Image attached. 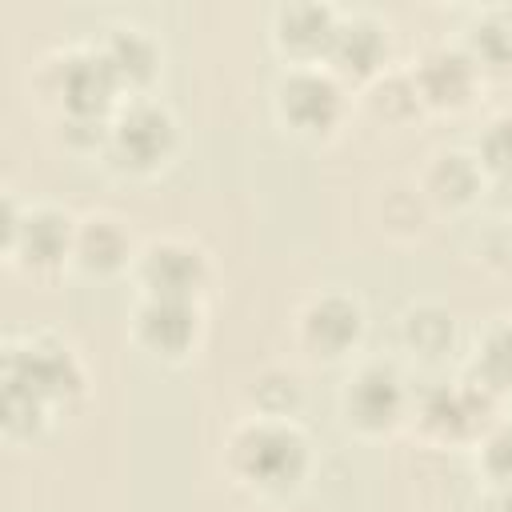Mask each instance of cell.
Segmentation results:
<instances>
[{
	"label": "cell",
	"instance_id": "277c9868",
	"mask_svg": "<svg viewBox=\"0 0 512 512\" xmlns=\"http://www.w3.org/2000/svg\"><path fill=\"white\" fill-rule=\"evenodd\" d=\"M200 276H204L200 256L180 248V244L152 248L144 260V280L156 288V300H188L196 292Z\"/></svg>",
	"mask_w": 512,
	"mask_h": 512
},
{
	"label": "cell",
	"instance_id": "7a4b0ae2",
	"mask_svg": "<svg viewBox=\"0 0 512 512\" xmlns=\"http://www.w3.org/2000/svg\"><path fill=\"white\" fill-rule=\"evenodd\" d=\"M80 384L76 364L60 348H36V352H16L8 356V388H24L36 400L40 396H60Z\"/></svg>",
	"mask_w": 512,
	"mask_h": 512
},
{
	"label": "cell",
	"instance_id": "30bf717a",
	"mask_svg": "<svg viewBox=\"0 0 512 512\" xmlns=\"http://www.w3.org/2000/svg\"><path fill=\"white\" fill-rule=\"evenodd\" d=\"M328 48L340 60V68L368 72L376 64V56H380V32L368 20H352V24H344V28L332 32V44Z\"/></svg>",
	"mask_w": 512,
	"mask_h": 512
},
{
	"label": "cell",
	"instance_id": "ac0fdd59",
	"mask_svg": "<svg viewBox=\"0 0 512 512\" xmlns=\"http://www.w3.org/2000/svg\"><path fill=\"white\" fill-rule=\"evenodd\" d=\"M484 156H488L492 168L512 172V124H496V128L488 132V140H484Z\"/></svg>",
	"mask_w": 512,
	"mask_h": 512
},
{
	"label": "cell",
	"instance_id": "ffe728a7",
	"mask_svg": "<svg viewBox=\"0 0 512 512\" xmlns=\"http://www.w3.org/2000/svg\"><path fill=\"white\" fill-rule=\"evenodd\" d=\"M436 180L440 184H456V196H468L472 192V168L464 164V156H448L444 164H440V172H436Z\"/></svg>",
	"mask_w": 512,
	"mask_h": 512
},
{
	"label": "cell",
	"instance_id": "ba28073f",
	"mask_svg": "<svg viewBox=\"0 0 512 512\" xmlns=\"http://www.w3.org/2000/svg\"><path fill=\"white\" fill-rule=\"evenodd\" d=\"M140 328H144V340L164 348V352H180L188 348L192 332H196V316L188 308V300H152L140 316Z\"/></svg>",
	"mask_w": 512,
	"mask_h": 512
},
{
	"label": "cell",
	"instance_id": "8992f818",
	"mask_svg": "<svg viewBox=\"0 0 512 512\" xmlns=\"http://www.w3.org/2000/svg\"><path fill=\"white\" fill-rule=\"evenodd\" d=\"M336 84L324 80V76H312V72H300L284 84V112L300 124V128H324L332 116H336Z\"/></svg>",
	"mask_w": 512,
	"mask_h": 512
},
{
	"label": "cell",
	"instance_id": "6da1fadb",
	"mask_svg": "<svg viewBox=\"0 0 512 512\" xmlns=\"http://www.w3.org/2000/svg\"><path fill=\"white\" fill-rule=\"evenodd\" d=\"M240 468L268 484V488H284L304 472V440L288 428H252L240 436Z\"/></svg>",
	"mask_w": 512,
	"mask_h": 512
},
{
	"label": "cell",
	"instance_id": "2e32d148",
	"mask_svg": "<svg viewBox=\"0 0 512 512\" xmlns=\"http://www.w3.org/2000/svg\"><path fill=\"white\" fill-rule=\"evenodd\" d=\"M408 340L424 352H440L452 340V320L444 312H416L408 320Z\"/></svg>",
	"mask_w": 512,
	"mask_h": 512
},
{
	"label": "cell",
	"instance_id": "d6986e66",
	"mask_svg": "<svg viewBox=\"0 0 512 512\" xmlns=\"http://www.w3.org/2000/svg\"><path fill=\"white\" fill-rule=\"evenodd\" d=\"M476 48L488 60H504V56H512V32L500 28V24H480L476 28Z\"/></svg>",
	"mask_w": 512,
	"mask_h": 512
},
{
	"label": "cell",
	"instance_id": "5b68a950",
	"mask_svg": "<svg viewBox=\"0 0 512 512\" xmlns=\"http://www.w3.org/2000/svg\"><path fill=\"white\" fill-rule=\"evenodd\" d=\"M112 88H116V76H112L104 56H76V60H68V68H64V96H68L72 112L100 116L108 96H112Z\"/></svg>",
	"mask_w": 512,
	"mask_h": 512
},
{
	"label": "cell",
	"instance_id": "5bb4252c",
	"mask_svg": "<svg viewBox=\"0 0 512 512\" xmlns=\"http://www.w3.org/2000/svg\"><path fill=\"white\" fill-rule=\"evenodd\" d=\"M64 244H68V220L64 216H56V212H40V216H32L28 224H24V252L32 256V260H56L60 252H64Z\"/></svg>",
	"mask_w": 512,
	"mask_h": 512
},
{
	"label": "cell",
	"instance_id": "9c48e42d",
	"mask_svg": "<svg viewBox=\"0 0 512 512\" xmlns=\"http://www.w3.org/2000/svg\"><path fill=\"white\" fill-rule=\"evenodd\" d=\"M360 332V312L348 304V300H320L312 312H308V340L336 352L344 344H352Z\"/></svg>",
	"mask_w": 512,
	"mask_h": 512
},
{
	"label": "cell",
	"instance_id": "7c38bea8",
	"mask_svg": "<svg viewBox=\"0 0 512 512\" xmlns=\"http://www.w3.org/2000/svg\"><path fill=\"white\" fill-rule=\"evenodd\" d=\"M104 60H108V68H112L116 80H144V76L152 72V60H156V56H152V44H148L144 36L120 32V36H112Z\"/></svg>",
	"mask_w": 512,
	"mask_h": 512
},
{
	"label": "cell",
	"instance_id": "52a82bcc",
	"mask_svg": "<svg viewBox=\"0 0 512 512\" xmlns=\"http://www.w3.org/2000/svg\"><path fill=\"white\" fill-rule=\"evenodd\" d=\"M348 408H352V416H356L364 428H384V424H392V416L400 412V384H396V376L384 372V368H368V372L352 384Z\"/></svg>",
	"mask_w": 512,
	"mask_h": 512
},
{
	"label": "cell",
	"instance_id": "e0dca14e",
	"mask_svg": "<svg viewBox=\"0 0 512 512\" xmlns=\"http://www.w3.org/2000/svg\"><path fill=\"white\" fill-rule=\"evenodd\" d=\"M484 372L492 384H512V328L492 332L484 344Z\"/></svg>",
	"mask_w": 512,
	"mask_h": 512
},
{
	"label": "cell",
	"instance_id": "44dd1931",
	"mask_svg": "<svg viewBox=\"0 0 512 512\" xmlns=\"http://www.w3.org/2000/svg\"><path fill=\"white\" fill-rule=\"evenodd\" d=\"M488 468L496 476H508L512 480V428L496 432V440L488 444Z\"/></svg>",
	"mask_w": 512,
	"mask_h": 512
},
{
	"label": "cell",
	"instance_id": "8fae6325",
	"mask_svg": "<svg viewBox=\"0 0 512 512\" xmlns=\"http://www.w3.org/2000/svg\"><path fill=\"white\" fill-rule=\"evenodd\" d=\"M280 28H284V40L296 44V48H320V44H332V20H328V12L316 8V4L284 8Z\"/></svg>",
	"mask_w": 512,
	"mask_h": 512
},
{
	"label": "cell",
	"instance_id": "9a60e30c",
	"mask_svg": "<svg viewBox=\"0 0 512 512\" xmlns=\"http://www.w3.org/2000/svg\"><path fill=\"white\" fill-rule=\"evenodd\" d=\"M80 256H84L88 268H112V264H120V256H124V236H120L112 224L96 220V224H88L84 236H80Z\"/></svg>",
	"mask_w": 512,
	"mask_h": 512
},
{
	"label": "cell",
	"instance_id": "4fadbf2b",
	"mask_svg": "<svg viewBox=\"0 0 512 512\" xmlns=\"http://www.w3.org/2000/svg\"><path fill=\"white\" fill-rule=\"evenodd\" d=\"M472 84V72L464 64V56L456 52H436L428 64H424V88L436 96V100H460Z\"/></svg>",
	"mask_w": 512,
	"mask_h": 512
},
{
	"label": "cell",
	"instance_id": "3957f363",
	"mask_svg": "<svg viewBox=\"0 0 512 512\" xmlns=\"http://www.w3.org/2000/svg\"><path fill=\"white\" fill-rule=\"evenodd\" d=\"M116 148H120V156L132 160V164H152V160H160V156L172 148V120H168L160 108L140 104V108H132V112L120 120V128H116Z\"/></svg>",
	"mask_w": 512,
	"mask_h": 512
}]
</instances>
